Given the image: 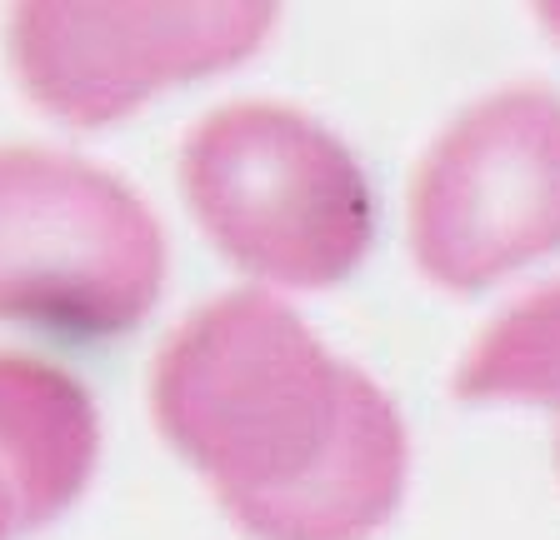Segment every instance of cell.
I'll return each instance as SVG.
<instances>
[{
	"label": "cell",
	"mask_w": 560,
	"mask_h": 540,
	"mask_svg": "<svg viewBox=\"0 0 560 540\" xmlns=\"http://www.w3.org/2000/svg\"><path fill=\"white\" fill-rule=\"evenodd\" d=\"M151 411L250 540H371L406 495L390 396L270 291H231L171 330Z\"/></svg>",
	"instance_id": "obj_1"
},
{
	"label": "cell",
	"mask_w": 560,
	"mask_h": 540,
	"mask_svg": "<svg viewBox=\"0 0 560 540\" xmlns=\"http://www.w3.org/2000/svg\"><path fill=\"white\" fill-rule=\"evenodd\" d=\"M200 231L280 291H326L365 260L375 196L350 145L276 101L210 110L180 151Z\"/></svg>",
	"instance_id": "obj_2"
},
{
	"label": "cell",
	"mask_w": 560,
	"mask_h": 540,
	"mask_svg": "<svg viewBox=\"0 0 560 540\" xmlns=\"http://www.w3.org/2000/svg\"><path fill=\"white\" fill-rule=\"evenodd\" d=\"M165 231L120 176L81 155L0 145V320L110 341L151 316Z\"/></svg>",
	"instance_id": "obj_3"
},
{
	"label": "cell",
	"mask_w": 560,
	"mask_h": 540,
	"mask_svg": "<svg viewBox=\"0 0 560 540\" xmlns=\"http://www.w3.org/2000/svg\"><path fill=\"white\" fill-rule=\"evenodd\" d=\"M410 250L445 291H480L560 250V95L505 85L441 130L410 186Z\"/></svg>",
	"instance_id": "obj_4"
},
{
	"label": "cell",
	"mask_w": 560,
	"mask_h": 540,
	"mask_svg": "<svg viewBox=\"0 0 560 540\" xmlns=\"http://www.w3.org/2000/svg\"><path fill=\"white\" fill-rule=\"evenodd\" d=\"M276 5H21L11 66L35 106L66 126H110L155 91L250 60Z\"/></svg>",
	"instance_id": "obj_5"
},
{
	"label": "cell",
	"mask_w": 560,
	"mask_h": 540,
	"mask_svg": "<svg viewBox=\"0 0 560 540\" xmlns=\"http://www.w3.org/2000/svg\"><path fill=\"white\" fill-rule=\"evenodd\" d=\"M101 456V415L81 380L0 351V491L15 530H40L81 501Z\"/></svg>",
	"instance_id": "obj_6"
},
{
	"label": "cell",
	"mask_w": 560,
	"mask_h": 540,
	"mask_svg": "<svg viewBox=\"0 0 560 540\" xmlns=\"http://www.w3.org/2000/svg\"><path fill=\"white\" fill-rule=\"evenodd\" d=\"M460 400H521L560 415V285L515 301L455 365Z\"/></svg>",
	"instance_id": "obj_7"
},
{
	"label": "cell",
	"mask_w": 560,
	"mask_h": 540,
	"mask_svg": "<svg viewBox=\"0 0 560 540\" xmlns=\"http://www.w3.org/2000/svg\"><path fill=\"white\" fill-rule=\"evenodd\" d=\"M11 536H21V530H15V510H11V501H5V491H0V540H11Z\"/></svg>",
	"instance_id": "obj_8"
},
{
	"label": "cell",
	"mask_w": 560,
	"mask_h": 540,
	"mask_svg": "<svg viewBox=\"0 0 560 540\" xmlns=\"http://www.w3.org/2000/svg\"><path fill=\"white\" fill-rule=\"evenodd\" d=\"M540 15H546V25H550V31H556V36H560V5H540Z\"/></svg>",
	"instance_id": "obj_9"
}]
</instances>
